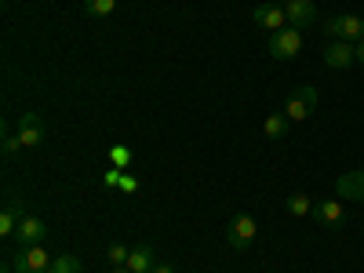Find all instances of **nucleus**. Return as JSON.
Here are the masks:
<instances>
[{"mask_svg": "<svg viewBox=\"0 0 364 273\" xmlns=\"http://www.w3.org/2000/svg\"><path fill=\"white\" fill-rule=\"evenodd\" d=\"M299 51H302V29L284 26V29H277V33H269V58H277V63H291Z\"/></svg>", "mask_w": 364, "mask_h": 273, "instance_id": "nucleus-1", "label": "nucleus"}, {"mask_svg": "<svg viewBox=\"0 0 364 273\" xmlns=\"http://www.w3.org/2000/svg\"><path fill=\"white\" fill-rule=\"evenodd\" d=\"M51 262H55V255L44 245H33V248H18L15 252L11 269L15 273H51Z\"/></svg>", "mask_w": 364, "mask_h": 273, "instance_id": "nucleus-2", "label": "nucleus"}, {"mask_svg": "<svg viewBox=\"0 0 364 273\" xmlns=\"http://www.w3.org/2000/svg\"><path fill=\"white\" fill-rule=\"evenodd\" d=\"M255 233H259V226H255L252 215H233L230 226H226V245L233 252H248L255 245Z\"/></svg>", "mask_w": 364, "mask_h": 273, "instance_id": "nucleus-3", "label": "nucleus"}, {"mask_svg": "<svg viewBox=\"0 0 364 273\" xmlns=\"http://www.w3.org/2000/svg\"><path fill=\"white\" fill-rule=\"evenodd\" d=\"M324 33H328L331 41H350V44H357V41H364V18H360V15H336V18L324 22Z\"/></svg>", "mask_w": 364, "mask_h": 273, "instance_id": "nucleus-4", "label": "nucleus"}, {"mask_svg": "<svg viewBox=\"0 0 364 273\" xmlns=\"http://www.w3.org/2000/svg\"><path fill=\"white\" fill-rule=\"evenodd\" d=\"M44 142V120H41V113H22V120H18V132H15V146L18 149H33V146H41Z\"/></svg>", "mask_w": 364, "mask_h": 273, "instance_id": "nucleus-5", "label": "nucleus"}, {"mask_svg": "<svg viewBox=\"0 0 364 273\" xmlns=\"http://www.w3.org/2000/svg\"><path fill=\"white\" fill-rule=\"evenodd\" d=\"M357 63V44H350V41H331L328 48H324V66H331V70H350Z\"/></svg>", "mask_w": 364, "mask_h": 273, "instance_id": "nucleus-6", "label": "nucleus"}, {"mask_svg": "<svg viewBox=\"0 0 364 273\" xmlns=\"http://www.w3.org/2000/svg\"><path fill=\"white\" fill-rule=\"evenodd\" d=\"M44 237H48V226H44V219H37V215H26V219L18 223V230H15L18 248H33V245H41Z\"/></svg>", "mask_w": 364, "mask_h": 273, "instance_id": "nucleus-7", "label": "nucleus"}, {"mask_svg": "<svg viewBox=\"0 0 364 273\" xmlns=\"http://www.w3.org/2000/svg\"><path fill=\"white\" fill-rule=\"evenodd\" d=\"M252 22H255L259 29H269V33H277V29L288 26V15H284L281 4H259V8L252 11Z\"/></svg>", "mask_w": 364, "mask_h": 273, "instance_id": "nucleus-8", "label": "nucleus"}, {"mask_svg": "<svg viewBox=\"0 0 364 273\" xmlns=\"http://www.w3.org/2000/svg\"><path fill=\"white\" fill-rule=\"evenodd\" d=\"M284 15H288V26L306 29V26L317 22V4H314V0H288V4H284Z\"/></svg>", "mask_w": 364, "mask_h": 273, "instance_id": "nucleus-9", "label": "nucleus"}, {"mask_svg": "<svg viewBox=\"0 0 364 273\" xmlns=\"http://www.w3.org/2000/svg\"><path fill=\"white\" fill-rule=\"evenodd\" d=\"M22 219H26V200H22V197H8L4 211H0V233L15 237V230H18Z\"/></svg>", "mask_w": 364, "mask_h": 273, "instance_id": "nucleus-10", "label": "nucleus"}, {"mask_svg": "<svg viewBox=\"0 0 364 273\" xmlns=\"http://www.w3.org/2000/svg\"><path fill=\"white\" fill-rule=\"evenodd\" d=\"M336 193L343 200H360L364 197V168H353V171L339 175L336 178Z\"/></svg>", "mask_w": 364, "mask_h": 273, "instance_id": "nucleus-11", "label": "nucleus"}, {"mask_svg": "<svg viewBox=\"0 0 364 273\" xmlns=\"http://www.w3.org/2000/svg\"><path fill=\"white\" fill-rule=\"evenodd\" d=\"M314 215H317V223H321V226L339 230V226H343V219H346V211H343V204H339V200H317V204H314Z\"/></svg>", "mask_w": 364, "mask_h": 273, "instance_id": "nucleus-12", "label": "nucleus"}, {"mask_svg": "<svg viewBox=\"0 0 364 273\" xmlns=\"http://www.w3.org/2000/svg\"><path fill=\"white\" fill-rule=\"evenodd\" d=\"M154 266H157V255H154V248H149V245L132 248V255H128V269L132 273H149Z\"/></svg>", "mask_w": 364, "mask_h": 273, "instance_id": "nucleus-13", "label": "nucleus"}, {"mask_svg": "<svg viewBox=\"0 0 364 273\" xmlns=\"http://www.w3.org/2000/svg\"><path fill=\"white\" fill-rule=\"evenodd\" d=\"M288 124H291V120H288L284 109H281V113H269V117H266L262 132H266V139H284V135H288Z\"/></svg>", "mask_w": 364, "mask_h": 273, "instance_id": "nucleus-14", "label": "nucleus"}, {"mask_svg": "<svg viewBox=\"0 0 364 273\" xmlns=\"http://www.w3.org/2000/svg\"><path fill=\"white\" fill-rule=\"evenodd\" d=\"M288 211H291L295 219H306V215H314V200L306 193H291L288 197Z\"/></svg>", "mask_w": 364, "mask_h": 273, "instance_id": "nucleus-15", "label": "nucleus"}, {"mask_svg": "<svg viewBox=\"0 0 364 273\" xmlns=\"http://www.w3.org/2000/svg\"><path fill=\"white\" fill-rule=\"evenodd\" d=\"M117 4H120V0H84V11L91 18H109Z\"/></svg>", "mask_w": 364, "mask_h": 273, "instance_id": "nucleus-16", "label": "nucleus"}, {"mask_svg": "<svg viewBox=\"0 0 364 273\" xmlns=\"http://www.w3.org/2000/svg\"><path fill=\"white\" fill-rule=\"evenodd\" d=\"M310 113H314V109H310V106H306V102H302V99H299V95H291V99H288V102H284V117H288V120H291V124H295V120H306V117H310Z\"/></svg>", "mask_w": 364, "mask_h": 273, "instance_id": "nucleus-17", "label": "nucleus"}, {"mask_svg": "<svg viewBox=\"0 0 364 273\" xmlns=\"http://www.w3.org/2000/svg\"><path fill=\"white\" fill-rule=\"evenodd\" d=\"M132 161H135V157H132V149H128L124 142L109 146V164H113V168H124V171H128V168H132Z\"/></svg>", "mask_w": 364, "mask_h": 273, "instance_id": "nucleus-18", "label": "nucleus"}, {"mask_svg": "<svg viewBox=\"0 0 364 273\" xmlns=\"http://www.w3.org/2000/svg\"><path fill=\"white\" fill-rule=\"evenodd\" d=\"M51 273H80V259H77V255H70V252L55 255V262H51Z\"/></svg>", "mask_w": 364, "mask_h": 273, "instance_id": "nucleus-19", "label": "nucleus"}, {"mask_svg": "<svg viewBox=\"0 0 364 273\" xmlns=\"http://www.w3.org/2000/svg\"><path fill=\"white\" fill-rule=\"evenodd\" d=\"M128 255H132V248H124V245H109V252H106L109 266H128Z\"/></svg>", "mask_w": 364, "mask_h": 273, "instance_id": "nucleus-20", "label": "nucleus"}, {"mask_svg": "<svg viewBox=\"0 0 364 273\" xmlns=\"http://www.w3.org/2000/svg\"><path fill=\"white\" fill-rule=\"evenodd\" d=\"M295 95H299V99H302V102H306V106H310V109H317V102H321V91H317V87H314V84H302V87H299V91H295Z\"/></svg>", "mask_w": 364, "mask_h": 273, "instance_id": "nucleus-21", "label": "nucleus"}, {"mask_svg": "<svg viewBox=\"0 0 364 273\" xmlns=\"http://www.w3.org/2000/svg\"><path fill=\"white\" fill-rule=\"evenodd\" d=\"M120 178H124V168H109V171L102 175V186H106V190H120Z\"/></svg>", "mask_w": 364, "mask_h": 273, "instance_id": "nucleus-22", "label": "nucleus"}, {"mask_svg": "<svg viewBox=\"0 0 364 273\" xmlns=\"http://www.w3.org/2000/svg\"><path fill=\"white\" fill-rule=\"evenodd\" d=\"M139 190V178L132 171H124V178H120V193H135Z\"/></svg>", "mask_w": 364, "mask_h": 273, "instance_id": "nucleus-23", "label": "nucleus"}, {"mask_svg": "<svg viewBox=\"0 0 364 273\" xmlns=\"http://www.w3.org/2000/svg\"><path fill=\"white\" fill-rule=\"evenodd\" d=\"M149 273H175V266H171V262H157V266L149 269Z\"/></svg>", "mask_w": 364, "mask_h": 273, "instance_id": "nucleus-24", "label": "nucleus"}, {"mask_svg": "<svg viewBox=\"0 0 364 273\" xmlns=\"http://www.w3.org/2000/svg\"><path fill=\"white\" fill-rule=\"evenodd\" d=\"M357 63H364V41H357Z\"/></svg>", "mask_w": 364, "mask_h": 273, "instance_id": "nucleus-25", "label": "nucleus"}, {"mask_svg": "<svg viewBox=\"0 0 364 273\" xmlns=\"http://www.w3.org/2000/svg\"><path fill=\"white\" fill-rule=\"evenodd\" d=\"M109 273H132V269H128V266H113Z\"/></svg>", "mask_w": 364, "mask_h": 273, "instance_id": "nucleus-26", "label": "nucleus"}, {"mask_svg": "<svg viewBox=\"0 0 364 273\" xmlns=\"http://www.w3.org/2000/svg\"><path fill=\"white\" fill-rule=\"evenodd\" d=\"M360 204H364V197H360Z\"/></svg>", "mask_w": 364, "mask_h": 273, "instance_id": "nucleus-27", "label": "nucleus"}]
</instances>
